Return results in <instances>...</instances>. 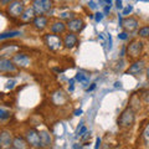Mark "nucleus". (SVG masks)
I'll list each match as a JSON object with an SVG mask.
<instances>
[{
	"label": "nucleus",
	"instance_id": "nucleus-1",
	"mask_svg": "<svg viewBox=\"0 0 149 149\" xmlns=\"http://www.w3.org/2000/svg\"><path fill=\"white\" fill-rule=\"evenodd\" d=\"M143 49H144V44L142 40L139 39H134L129 42V45L125 47V52H127V56L129 60L132 61H136L143 54Z\"/></svg>",
	"mask_w": 149,
	"mask_h": 149
},
{
	"label": "nucleus",
	"instance_id": "nucleus-2",
	"mask_svg": "<svg viewBox=\"0 0 149 149\" xmlns=\"http://www.w3.org/2000/svg\"><path fill=\"white\" fill-rule=\"evenodd\" d=\"M136 122V111L130 107H127L122 113H120L119 118H118V127L127 129L130 128Z\"/></svg>",
	"mask_w": 149,
	"mask_h": 149
},
{
	"label": "nucleus",
	"instance_id": "nucleus-3",
	"mask_svg": "<svg viewBox=\"0 0 149 149\" xmlns=\"http://www.w3.org/2000/svg\"><path fill=\"white\" fill-rule=\"evenodd\" d=\"M25 3L22 0H11L6 5V13L8 15L13 19H19L22 11L25 10Z\"/></svg>",
	"mask_w": 149,
	"mask_h": 149
},
{
	"label": "nucleus",
	"instance_id": "nucleus-4",
	"mask_svg": "<svg viewBox=\"0 0 149 149\" xmlns=\"http://www.w3.org/2000/svg\"><path fill=\"white\" fill-rule=\"evenodd\" d=\"M54 8L52 0H32V9L35 10L36 15H44L51 11Z\"/></svg>",
	"mask_w": 149,
	"mask_h": 149
},
{
	"label": "nucleus",
	"instance_id": "nucleus-5",
	"mask_svg": "<svg viewBox=\"0 0 149 149\" xmlns=\"http://www.w3.org/2000/svg\"><path fill=\"white\" fill-rule=\"evenodd\" d=\"M44 40H45V45L47 46V49H50L51 51H58L63 46L62 39L60 37V35L52 34V32L46 34L45 37H44Z\"/></svg>",
	"mask_w": 149,
	"mask_h": 149
},
{
	"label": "nucleus",
	"instance_id": "nucleus-6",
	"mask_svg": "<svg viewBox=\"0 0 149 149\" xmlns=\"http://www.w3.org/2000/svg\"><path fill=\"white\" fill-rule=\"evenodd\" d=\"M25 139L29 147L31 148H41V142H40V134L39 130L35 128H29L25 130Z\"/></svg>",
	"mask_w": 149,
	"mask_h": 149
},
{
	"label": "nucleus",
	"instance_id": "nucleus-7",
	"mask_svg": "<svg viewBox=\"0 0 149 149\" xmlns=\"http://www.w3.org/2000/svg\"><path fill=\"white\" fill-rule=\"evenodd\" d=\"M146 71V61L144 60H136L130 66L128 67V70L125 71L127 74H132V76H138V74L143 73Z\"/></svg>",
	"mask_w": 149,
	"mask_h": 149
},
{
	"label": "nucleus",
	"instance_id": "nucleus-8",
	"mask_svg": "<svg viewBox=\"0 0 149 149\" xmlns=\"http://www.w3.org/2000/svg\"><path fill=\"white\" fill-rule=\"evenodd\" d=\"M66 26H67L68 31L78 34V32H81L83 29H85V21H83L81 17H73V19H70L67 21Z\"/></svg>",
	"mask_w": 149,
	"mask_h": 149
},
{
	"label": "nucleus",
	"instance_id": "nucleus-9",
	"mask_svg": "<svg viewBox=\"0 0 149 149\" xmlns=\"http://www.w3.org/2000/svg\"><path fill=\"white\" fill-rule=\"evenodd\" d=\"M119 25L122 26L127 32H133V31H136L138 29L139 22H138V20L136 17L129 16V17L123 19V20L120 19V20H119Z\"/></svg>",
	"mask_w": 149,
	"mask_h": 149
},
{
	"label": "nucleus",
	"instance_id": "nucleus-10",
	"mask_svg": "<svg viewBox=\"0 0 149 149\" xmlns=\"http://www.w3.org/2000/svg\"><path fill=\"white\" fill-rule=\"evenodd\" d=\"M13 61L17 67H21V68H26L31 65V58L26 54H22V52H17L14 55Z\"/></svg>",
	"mask_w": 149,
	"mask_h": 149
},
{
	"label": "nucleus",
	"instance_id": "nucleus-11",
	"mask_svg": "<svg viewBox=\"0 0 149 149\" xmlns=\"http://www.w3.org/2000/svg\"><path fill=\"white\" fill-rule=\"evenodd\" d=\"M62 44H63V47L67 49V50H72L74 46L78 44V37L74 32L68 31L67 34H65L63 39H62Z\"/></svg>",
	"mask_w": 149,
	"mask_h": 149
},
{
	"label": "nucleus",
	"instance_id": "nucleus-12",
	"mask_svg": "<svg viewBox=\"0 0 149 149\" xmlns=\"http://www.w3.org/2000/svg\"><path fill=\"white\" fill-rule=\"evenodd\" d=\"M17 71V66L14 63L13 60L9 58H0V72L14 73Z\"/></svg>",
	"mask_w": 149,
	"mask_h": 149
},
{
	"label": "nucleus",
	"instance_id": "nucleus-13",
	"mask_svg": "<svg viewBox=\"0 0 149 149\" xmlns=\"http://www.w3.org/2000/svg\"><path fill=\"white\" fill-rule=\"evenodd\" d=\"M34 29L37 31H44L45 29L49 27V19L44 15H37L34 17V20L31 21Z\"/></svg>",
	"mask_w": 149,
	"mask_h": 149
},
{
	"label": "nucleus",
	"instance_id": "nucleus-14",
	"mask_svg": "<svg viewBox=\"0 0 149 149\" xmlns=\"http://www.w3.org/2000/svg\"><path fill=\"white\" fill-rule=\"evenodd\" d=\"M67 30V26L66 24L62 21V20H57V21H54L52 24L50 25V32L52 34H56V35H61V34H65Z\"/></svg>",
	"mask_w": 149,
	"mask_h": 149
},
{
	"label": "nucleus",
	"instance_id": "nucleus-15",
	"mask_svg": "<svg viewBox=\"0 0 149 149\" xmlns=\"http://www.w3.org/2000/svg\"><path fill=\"white\" fill-rule=\"evenodd\" d=\"M13 144V136L8 130H3L0 133V147L1 148H10Z\"/></svg>",
	"mask_w": 149,
	"mask_h": 149
},
{
	"label": "nucleus",
	"instance_id": "nucleus-16",
	"mask_svg": "<svg viewBox=\"0 0 149 149\" xmlns=\"http://www.w3.org/2000/svg\"><path fill=\"white\" fill-rule=\"evenodd\" d=\"M36 16V13H35V10L32 9V6L31 8H25V10L22 11V14L20 15V20H21V22H25V24H27V22H31L32 20H34V17Z\"/></svg>",
	"mask_w": 149,
	"mask_h": 149
},
{
	"label": "nucleus",
	"instance_id": "nucleus-17",
	"mask_svg": "<svg viewBox=\"0 0 149 149\" xmlns=\"http://www.w3.org/2000/svg\"><path fill=\"white\" fill-rule=\"evenodd\" d=\"M40 142H41V148H50L52 146V138H51L50 133L47 130H40Z\"/></svg>",
	"mask_w": 149,
	"mask_h": 149
},
{
	"label": "nucleus",
	"instance_id": "nucleus-18",
	"mask_svg": "<svg viewBox=\"0 0 149 149\" xmlns=\"http://www.w3.org/2000/svg\"><path fill=\"white\" fill-rule=\"evenodd\" d=\"M11 148H15V149H25V148H29V144H27L25 138H22V137H15V138L13 139Z\"/></svg>",
	"mask_w": 149,
	"mask_h": 149
},
{
	"label": "nucleus",
	"instance_id": "nucleus-19",
	"mask_svg": "<svg viewBox=\"0 0 149 149\" xmlns=\"http://www.w3.org/2000/svg\"><path fill=\"white\" fill-rule=\"evenodd\" d=\"M20 35V31H10V32H4L0 34V40H6V39H13Z\"/></svg>",
	"mask_w": 149,
	"mask_h": 149
},
{
	"label": "nucleus",
	"instance_id": "nucleus-20",
	"mask_svg": "<svg viewBox=\"0 0 149 149\" xmlns=\"http://www.w3.org/2000/svg\"><path fill=\"white\" fill-rule=\"evenodd\" d=\"M142 139H143V143L146 144V147L149 148V124L144 128L143 133H142Z\"/></svg>",
	"mask_w": 149,
	"mask_h": 149
},
{
	"label": "nucleus",
	"instance_id": "nucleus-21",
	"mask_svg": "<svg viewBox=\"0 0 149 149\" xmlns=\"http://www.w3.org/2000/svg\"><path fill=\"white\" fill-rule=\"evenodd\" d=\"M138 35L141 39H149V26H143L139 29Z\"/></svg>",
	"mask_w": 149,
	"mask_h": 149
},
{
	"label": "nucleus",
	"instance_id": "nucleus-22",
	"mask_svg": "<svg viewBox=\"0 0 149 149\" xmlns=\"http://www.w3.org/2000/svg\"><path fill=\"white\" fill-rule=\"evenodd\" d=\"M10 111H8V109H4L3 107H0V120H6L10 118Z\"/></svg>",
	"mask_w": 149,
	"mask_h": 149
},
{
	"label": "nucleus",
	"instance_id": "nucleus-23",
	"mask_svg": "<svg viewBox=\"0 0 149 149\" xmlns=\"http://www.w3.org/2000/svg\"><path fill=\"white\" fill-rule=\"evenodd\" d=\"M76 80L80 82H88V78L86 77V74L83 72H77L76 73Z\"/></svg>",
	"mask_w": 149,
	"mask_h": 149
},
{
	"label": "nucleus",
	"instance_id": "nucleus-24",
	"mask_svg": "<svg viewBox=\"0 0 149 149\" xmlns=\"http://www.w3.org/2000/svg\"><path fill=\"white\" fill-rule=\"evenodd\" d=\"M142 100L146 102L147 104H149V90L143 91V93H142Z\"/></svg>",
	"mask_w": 149,
	"mask_h": 149
},
{
	"label": "nucleus",
	"instance_id": "nucleus-25",
	"mask_svg": "<svg viewBox=\"0 0 149 149\" xmlns=\"http://www.w3.org/2000/svg\"><path fill=\"white\" fill-rule=\"evenodd\" d=\"M132 11H133V6H132V5H128V6H127V8H125L124 10H123L122 15H128V14H130Z\"/></svg>",
	"mask_w": 149,
	"mask_h": 149
},
{
	"label": "nucleus",
	"instance_id": "nucleus-26",
	"mask_svg": "<svg viewBox=\"0 0 149 149\" xmlns=\"http://www.w3.org/2000/svg\"><path fill=\"white\" fill-rule=\"evenodd\" d=\"M118 37H119L120 40H127V39H128V32H127V31L120 32V34L118 35Z\"/></svg>",
	"mask_w": 149,
	"mask_h": 149
},
{
	"label": "nucleus",
	"instance_id": "nucleus-27",
	"mask_svg": "<svg viewBox=\"0 0 149 149\" xmlns=\"http://www.w3.org/2000/svg\"><path fill=\"white\" fill-rule=\"evenodd\" d=\"M95 19H96V21H101L102 19H103V14H101V13H97L96 14V16H95Z\"/></svg>",
	"mask_w": 149,
	"mask_h": 149
},
{
	"label": "nucleus",
	"instance_id": "nucleus-28",
	"mask_svg": "<svg viewBox=\"0 0 149 149\" xmlns=\"http://www.w3.org/2000/svg\"><path fill=\"white\" fill-rule=\"evenodd\" d=\"M116 6L117 9H122V0H116Z\"/></svg>",
	"mask_w": 149,
	"mask_h": 149
},
{
	"label": "nucleus",
	"instance_id": "nucleus-29",
	"mask_svg": "<svg viewBox=\"0 0 149 149\" xmlns=\"http://www.w3.org/2000/svg\"><path fill=\"white\" fill-rule=\"evenodd\" d=\"M10 1H11V0H0V4H1L3 6H6L8 4L10 3Z\"/></svg>",
	"mask_w": 149,
	"mask_h": 149
},
{
	"label": "nucleus",
	"instance_id": "nucleus-30",
	"mask_svg": "<svg viewBox=\"0 0 149 149\" xmlns=\"http://www.w3.org/2000/svg\"><path fill=\"white\" fill-rule=\"evenodd\" d=\"M101 147V139L100 138H97V141H96V146H95V148L97 149V148H100Z\"/></svg>",
	"mask_w": 149,
	"mask_h": 149
},
{
	"label": "nucleus",
	"instance_id": "nucleus-31",
	"mask_svg": "<svg viewBox=\"0 0 149 149\" xmlns=\"http://www.w3.org/2000/svg\"><path fill=\"white\" fill-rule=\"evenodd\" d=\"M87 132V128L86 127H82L81 130H80V136H83V133H86Z\"/></svg>",
	"mask_w": 149,
	"mask_h": 149
},
{
	"label": "nucleus",
	"instance_id": "nucleus-32",
	"mask_svg": "<svg viewBox=\"0 0 149 149\" xmlns=\"http://www.w3.org/2000/svg\"><path fill=\"white\" fill-rule=\"evenodd\" d=\"M111 11V5H107L106 8H104V14H108Z\"/></svg>",
	"mask_w": 149,
	"mask_h": 149
},
{
	"label": "nucleus",
	"instance_id": "nucleus-33",
	"mask_svg": "<svg viewBox=\"0 0 149 149\" xmlns=\"http://www.w3.org/2000/svg\"><path fill=\"white\" fill-rule=\"evenodd\" d=\"M82 114V109H76L74 111V116H81Z\"/></svg>",
	"mask_w": 149,
	"mask_h": 149
},
{
	"label": "nucleus",
	"instance_id": "nucleus-34",
	"mask_svg": "<svg viewBox=\"0 0 149 149\" xmlns=\"http://www.w3.org/2000/svg\"><path fill=\"white\" fill-rule=\"evenodd\" d=\"M88 5H90V6H91V9H96V6H97V5H96V4H95V3H93V1H90V3H88Z\"/></svg>",
	"mask_w": 149,
	"mask_h": 149
},
{
	"label": "nucleus",
	"instance_id": "nucleus-35",
	"mask_svg": "<svg viewBox=\"0 0 149 149\" xmlns=\"http://www.w3.org/2000/svg\"><path fill=\"white\" fill-rule=\"evenodd\" d=\"M95 88H96V85H95V83H93V85L90 87V88H87V92H90V91H93V90H95Z\"/></svg>",
	"mask_w": 149,
	"mask_h": 149
},
{
	"label": "nucleus",
	"instance_id": "nucleus-36",
	"mask_svg": "<svg viewBox=\"0 0 149 149\" xmlns=\"http://www.w3.org/2000/svg\"><path fill=\"white\" fill-rule=\"evenodd\" d=\"M70 91H73V80H71V82H70Z\"/></svg>",
	"mask_w": 149,
	"mask_h": 149
},
{
	"label": "nucleus",
	"instance_id": "nucleus-37",
	"mask_svg": "<svg viewBox=\"0 0 149 149\" xmlns=\"http://www.w3.org/2000/svg\"><path fill=\"white\" fill-rule=\"evenodd\" d=\"M6 87H8V88H13V87H14V82H11V83H10V82H9Z\"/></svg>",
	"mask_w": 149,
	"mask_h": 149
},
{
	"label": "nucleus",
	"instance_id": "nucleus-38",
	"mask_svg": "<svg viewBox=\"0 0 149 149\" xmlns=\"http://www.w3.org/2000/svg\"><path fill=\"white\" fill-rule=\"evenodd\" d=\"M103 1L107 4V5H111V3H112V0H103Z\"/></svg>",
	"mask_w": 149,
	"mask_h": 149
},
{
	"label": "nucleus",
	"instance_id": "nucleus-39",
	"mask_svg": "<svg viewBox=\"0 0 149 149\" xmlns=\"http://www.w3.org/2000/svg\"><path fill=\"white\" fill-rule=\"evenodd\" d=\"M146 72H147V78H148V81H149V67L146 68Z\"/></svg>",
	"mask_w": 149,
	"mask_h": 149
},
{
	"label": "nucleus",
	"instance_id": "nucleus-40",
	"mask_svg": "<svg viewBox=\"0 0 149 149\" xmlns=\"http://www.w3.org/2000/svg\"><path fill=\"white\" fill-rule=\"evenodd\" d=\"M114 87H120V82H116L114 83Z\"/></svg>",
	"mask_w": 149,
	"mask_h": 149
},
{
	"label": "nucleus",
	"instance_id": "nucleus-41",
	"mask_svg": "<svg viewBox=\"0 0 149 149\" xmlns=\"http://www.w3.org/2000/svg\"><path fill=\"white\" fill-rule=\"evenodd\" d=\"M73 148H81V146H78V144H74Z\"/></svg>",
	"mask_w": 149,
	"mask_h": 149
}]
</instances>
